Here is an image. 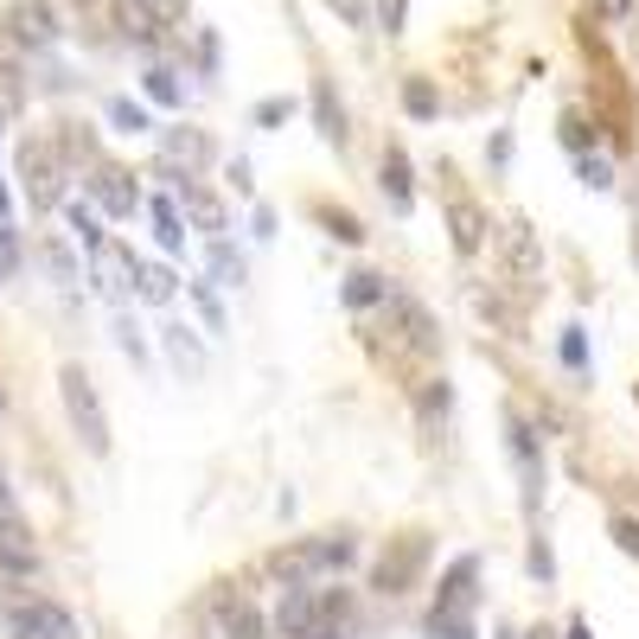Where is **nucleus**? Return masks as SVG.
<instances>
[{
    "label": "nucleus",
    "instance_id": "1",
    "mask_svg": "<svg viewBox=\"0 0 639 639\" xmlns=\"http://www.w3.org/2000/svg\"><path fill=\"white\" fill-rule=\"evenodd\" d=\"M358 563V544L352 537H307V544H288V550H275L269 569L295 589V582H320V575H345V569Z\"/></svg>",
    "mask_w": 639,
    "mask_h": 639
},
{
    "label": "nucleus",
    "instance_id": "2",
    "mask_svg": "<svg viewBox=\"0 0 639 639\" xmlns=\"http://www.w3.org/2000/svg\"><path fill=\"white\" fill-rule=\"evenodd\" d=\"M58 390H65V415H71V429L83 435V448L110 454V415H103V403H96L83 365H65V372H58Z\"/></svg>",
    "mask_w": 639,
    "mask_h": 639
},
{
    "label": "nucleus",
    "instance_id": "3",
    "mask_svg": "<svg viewBox=\"0 0 639 639\" xmlns=\"http://www.w3.org/2000/svg\"><path fill=\"white\" fill-rule=\"evenodd\" d=\"M422 563H429V537L422 530H410V537H397V550H384L377 557V595H410L415 575H422Z\"/></svg>",
    "mask_w": 639,
    "mask_h": 639
},
{
    "label": "nucleus",
    "instance_id": "4",
    "mask_svg": "<svg viewBox=\"0 0 639 639\" xmlns=\"http://www.w3.org/2000/svg\"><path fill=\"white\" fill-rule=\"evenodd\" d=\"M13 639H77V620L58 602H20L13 607Z\"/></svg>",
    "mask_w": 639,
    "mask_h": 639
},
{
    "label": "nucleus",
    "instance_id": "5",
    "mask_svg": "<svg viewBox=\"0 0 639 639\" xmlns=\"http://www.w3.org/2000/svg\"><path fill=\"white\" fill-rule=\"evenodd\" d=\"M390 320H397V333H403V345L410 352H442V333H435V313L415 301V295H390Z\"/></svg>",
    "mask_w": 639,
    "mask_h": 639
},
{
    "label": "nucleus",
    "instance_id": "6",
    "mask_svg": "<svg viewBox=\"0 0 639 639\" xmlns=\"http://www.w3.org/2000/svg\"><path fill=\"white\" fill-rule=\"evenodd\" d=\"M20 173H26V192H33V205H58V153L45 148V141H26L20 153Z\"/></svg>",
    "mask_w": 639,
    "mask_h": 639
},
{
    "label": "nucleus",
    "instance_id": "7",
    "mask_svg": "<svg viewBox=\"0 0 639 639\" xmlns=\"http://www.w3.org/2000/svg\"><path fill=\"white\" fill-rule=\"evenodd\" d=\"M505 269H512V282H525V288L544 275V250H537V230H530L525 218L505 225Z\"/></svg>",
    "mask_w": 639,
    "mask_h": 639
},
{
    "label": "nucleus",
    "instance_id": "8",
    "mask_svg": "<svg viewBox=\"0 0 639 639\" xmlns=\"http://www.w3.org/2000/svg\"><path fill=\"white\" fill-rule=\"evenodd\" d=\"M487 230H492V218L473 205V198H454V205H448V237H454V250H460V256H473V250L487 243Z\"/></svg>",
    "mask_w": 639,
    "mask_h": 639
},
{
    "label": "nucleus",
    "instance_id": "9",
    "mask_svg": "<svg viewBox=\"0 0 639 639\" xmlns=\"http://www.w3.org/2000/svg\"><path fill=\"white\" fill-rule=\"evenodd\" d=\"M473 575H480V563L460 557V563L442 575V589H435V614H467V607H473Z\"/></svg>",
    "mask_w": 639,
    "mask_h": 639
},
{
    "label": "nucleus",
    "instance_id": "10",
    "mask_svg": "<svg viewBox=\"0 0 639 639\" xmlns=\"http://www.w3.org/2000/svg\"><path fill=\"white\" fill-rule=\"evenodd\" d=\"M90 192H96V205H103L110 218H128V212H135V180H128L122 167H96Z\"/></svg>",
    "mask_w": 639,
    "mask_h": 639
},
{
    "label": "nucleus",
    "instance_id": "11",
    "mask_svg": "<svg viewBox=\"0 0 639 639\" xmlns=\"http://www.w3.org/2000/svg\"><path fill=\"white\" fill-rule=\"evenodd\" d=\"M218 620H225V634H230V639H269L263 614L243 602V595H225V602H218Z\"/></svg>",
    "mask_w": 639,
    "mask_h": 639
},
{
    "label": "nucleus",
    "instance_id": "12",
    "mask_svg": "<svg viewBox=\"0 0 639 639\" xmlns=\"http://www.w3.org/2000/svg\"><path fill=\"white\" fill-rule=\"evenodd\" d=\"M160 345H167V358H173V372H180V377H198V372H205V345H198L186 327H167V333H160Z\"/></svg>",
    "mask_w": 639,
    "mask_h": 639
},
{
    "label": "nucleus",
    "instance_id": "13",
    "mask_svg": "<svg viewBox=\"0 0 639 639\" xmlns=\"http://www.w3.org/2000/svg\"><path fill=\"white\" fill-rule=\"evenodd\" d=\"M512 460H518V473H525V492L537 499V487H544V460H537V442H530V429L512 415Z\"/></svg>",
    "mask_w": 639,
    "mask_h": 639
},
{
    "label": "nucleus",
    "instance_id": "14",
    "mask_svg": "<svg viewBox=\"0 0 639 639\" xmlns=\"http://www.w3.org/2000/svg\"><path fill=\"white\" fill-rule=\"evenodd\" d=\"M384 192H390V205H397V212H410V153L403 148H390L384 153Z\"/></svg>",
    "mask_w": 639,
    "mask_h": 639
},
{
    "label": "nucleus",
    "instance_id": "15",
    "mask_svg": "<svg viewBox=\"0 0 639 639\" xmlns=\"http://www.w3.org/2000/svg\"><path fill=\"white\" fill-rule=\"evenodd\" d=\"M345 307H377V301H390V288H384V275H372V269H358V275H345Z\"/></svg>",
    "mask_w": 639,
    "mask_h": 639
},
{
    "label": "nucleus",
    "instance_id": "16",
    "mask_svg": "<svg viewBox=\"0 0 639 639\" xmlns=\"http://www.w3.org/2000/svg\"><path fill=\"white\" fill-rule=\"evenodd\" d=\"M313 115H320V135L327 141H345V110H339L333 83H313Z\"/></svg>",
    "mask_w": 639,
    "mask_h": 639
},
{
    "label": "nucleus",
    "instance_id": "17",
    "mask_svg": "<svg viewBox=\"0 0 639 639\" xmlns=\"http://www.w3.org/2000/svg\"><path fill=\"white\" fill-rule=\"evenodd\" d=\"M403 110H410L415 122H435V115H442V96H435L429 77H410V83H403Z\"/></svg>",
    "mask_w": 639,
    "mask_h": 639
},
{
    "label": "nucleus",
    "instance_id": "18",
    "mask_svg": "<svg viewBox=\"0 0 639 639\" xmlns=\"http://www.w3.org/2000/svg\"><path fill=\"white\" fill-rule=\"evenodd\" d=\"M13 33L26 38V45H45V38L58 33V26H52V7H38V0L33 7H20V13H13Z\"/></svg>",
    "mask_w": 639,
    "mask_h": 639
},
{
    "label": "nucleus",
    "instance_id": "19",
    "mask_svg": "<svg viewBox=\"0 0 639 639\" xmlns=\"http://www.w3.org/2000/svg\"><path fill=\"white\" fill-rule=\"evenodd\" d=\"M186 212H192V225H198V230H212V237H218V230H225V205H218V198H212V192L186 186Z\"/></svg>",
    "mask_w": 639,
    "mask_h": 639
},
{
    "label": "nucleus",
    "instance_id": "20",
    "mask_svg": "<svg viewBox=\"0 0 639 639\" xmlns=\"http://www.w3.org/2000/svg\"><path fill=\"white\" fill-rule=\"evenodd\" d=\"M153 237H160V250H180V243H186V230H180V205H173V198H153Z\"/></svg>",
    "mask_w": 639,
    "mask_h": 639
},
{
    "label": "nucleus",
    "instance_id": "21",
    "mask_svg": "<svg viewBox=\"0 0 639 639\" xmlns=\"http://www.w3.org/2000/svg\"><path fill=\"white\" fill-rule=\"evenodd\" d=\"M115 20H122V33H128V38H141V45H160V13H153V7H122Z\"/></svg>",
    "mask_w": 639,
    "mask_h": 639
},
{
    "label": "nucleus",
    "instance_id": "22",
    "mask_svg": "<svg viewBox=\"0 0 639 639\" xmlns=\"http://www.w3.org/2000/svg\"><path fill=\"white\" fill-rule=\"evenodd\" d=\"M448 403H454L448 377H429V384H422V397H415V410H422V422H429V429H435V422L448 415Z\"/></svg>",
    "mask_w": 639,
    "mask_h": 639
},
{
    "label": "nucleus",
    "instance_id": "23",
    "mask_svg": "<svg viewBox=\"0 0 639 639\" xmlns=\"http://www.w3.org/2000/svg\"><path fill=\"white\" fill-rule=\"evenodd\" d=\"M167 153H173V160H186V167H205V160H212V141H205V135H192V128H173V135H167Z\"/></svg>",
    "mask_w": 639,
    "mask_h": 639
},
{
    "label": "nucleus",
    "instance_id": "24",
    "mask_svg": "<svg viewBox=\"0 0 639 639\" xmlns=\"http://www.w3.org/2000/svg\"><path fill=\"white\" fill-rule=\"evenodd\" d=\"M135 282H141V301H153V307L173 301V288H180V275H173V269H160V263H153V269H135Z\"/></svg>",
    "mask_w": 639,
    "mask_h": 639
},
{
    "label": "nucleus",
    "instance_id": "25",
    "mask_svg": "<svg viewBox=\"0 0 639 639\" xmlns=\"http://www.w3.org/2000/svg\"><path fill=\"white\" fill-rule=\"evenodd\" d=\"M212 275H218V288H237L243 282V256L230 250L225 237H212Z\"/></svg>",
    "mask_w": 639,
    "mask_h": 639
},
{
    "label": "nucleus",
    "instance_id": "26",
    "mask_svg": "<svg viewBox=\"0 0 639 639\" xmlns=\"http://www.w3.org/2000/svg\"><path fill=\"white\" fill-rule=\"evenodd\" d=\"M148 96L160 103V110H180V96H186V90H180V77L167 71V65H153V71H148Z\"/></svg>",
    "mask_w": 639,
    "mask_h": 639
},
{
    "label": "nucleus",
    "instance_id": "27",
    "mask_svg": "<svg viewBox=\"0 0 639 639\" xmlns=\"http://www.w3.org/2000/svg\"><path fill=\"white\" fill-rule=\"evenodd\" d=\"M429 639H473L467 614H429Z\"/></svg>",
    "mask_w": 639,
    "mask_h": 639
},
{
    "label": "nucleus",
    "instance_id": "28",
    "mask_svg": "<svg viewBox=\"0 0 639 639\" xmlns=\"http://www.w3.org/2000/svg\"><path fill=\"white\" fill-rule=\"evenodd\" d=\"M557 352H563V365H569V372H589V339H582V327H569Z\"/></svg>",
    "mask_w": 639,
    "mask_h": 639
},
{
    "label": "nucleus",
    "instance_id": "29",
    "mask_svg": "<svg viewBox=\"0 0 639 639\" xmlns=\"http://www.w3.org/2000/svg\"><path fill=\"white\" fill-rule=\"evenodd\" d=\"M320 218H327V230H333L339 243H365V225H358L352 212H320Z\"/></svg>",
    "mask_w": 639,
    "mask_h": 639
},
{
    "label": "nucleus",
    "instance_id": "30",
    "mask_svg": "<svg viewBox=\"0 0 639 639\" xmlns=\"http://www.w3.org/2000/svg\"><path fill=\"white\" fill-rule=\"evenodd\" d=\"M110 122L122 128V135H141V128H148V110H135V103H110Z\"/></svg>",
    "mask_w": 639,
    "mask_h": 639
},
{
    "label": "nucleus",
    "instance_id": "31",
    "mask_svg": "<svg viewBox=\"0 0 639 639\" xmlns=\"http://www.w3.org/2000/svg\"><path fill=\"white\" fill-rule=\"evenodd\" d=\"M71 225H77V237H83L90 250H103V230H96V212H90V205H71Z\"/></svg>",
    "mask_w": 639,
    "mask_h": 639
},
{
    "label": "nucleus",
    "instance_id": "32",
    "mask_svg": "<svg viewBox=\"0 0 639 639\" xmlns=\"http://www.w3.org/2000/svg\"><path fill=\"white\" fill-rule=\"evenodd\" d=\"M582 186L607 192V186H614V167H607V160H595V153H582Z\"/></svg>",
    "mask_w": 639,
    "mask_h": 639
},
{
    "label": "nucleus",
    "instance_id": "33",
    "mask_svg": "<svg viewBox=\"0 0 639 639\" xmlns=\"http://www.w3.org/2000/svg\"><path fill=\"white\" fill-rule=\"evenodd\" d=\"M192 301H198V313H205V327H212V333H225V307H218L212 288H192Z\"/></svg>",
    "mask_w": 639,
    "mask_h": 639
},
{
    "label": "nucleus",
    "instance_id": "34",
    "mask_svg": "<svg viewBox=\"0 0 639 639\" xmlns=\"http://www.w3.org/2000/svg\"><path fill=\"white\" fill-rule=\"evenodd\" d=\"M614 544H620L627 557H639V518H627V512H620V518H614Z\"/></svg>",
    "mask_w": 639,
    "mask_h": 639
},
{
    "label": "nucleus",
    "instance_id": "35",
    "mask_svg": "<svg viewBox=\"0 0 639 639\" xmlns=\"http://www.w3.org/2000/svg\"><path fill=\"white\" fill-rule=\"evenodd\" d=\"M403 13H410V0H377V20H384V33H403Z\"/></svg>",
    "mask_w": 639,
    "mask_h": 639
},
{
    "label": "nucleus",
    "instance_id": "36",
    "mask_svg": "<svg viewBox=\"0 0 639 639\" xmlns=\"http://www.w3.org/2000/svg\"><path fill=\"white\" fill-rule=\"evenodd\" d=\"M589 135H595V128H589L582 115H563V141L569 148H589Z\"/></svg>",
    "mask_w": 639,
    "mask_h": 639
},
{
    "label": "nucleus",
    "instance_id": "37",
    "mask_svg": "<svg viewBox=\"0 0 639 639\" xmlns=\"http://www.w3.org/2000/svg\"><path fill=\"white\" fill-rule=\"evenodd\" d=\"M45 263H52L58 275H65V282H71V250H65V243H45Z\"/></svg>",
    "mask_w": 639,
    "mask_h": 639
},
{
    "label": "nucleus",
    "instance_id": "38",
    "mask_svg": "<svg viewBox=\"0 0 639 639\" xmlns=\"http://www.w3.org/2000/svg\"><path fill=\"white\" fill-rule=\"evenodd\" d=\"M602 13H607V20H627V13H634V0H602Z\"/></svg>",
    "mask_w": 639,
    "mask_h": 639
},
{
    "label": "nucleus",
    "instance_id": "39",
    "mask_svg": "<svg viewBox=\"0 0 639 639\" xmlns=\"http://www.w3.org/2000/svg\"><path fill=\"white\" fill-rule=\"evenodd\" d=\"M563 639H589V627H582V620H575V627H569V634Z\"/></svg>",
    "mask_w": 639,
    "mask_h": 639
},
{
    "label": "nucleus",
    "instance_id": "40",
    "mask_svg": "<svg viewBox=\"0 0 639 639\" xmlns=\"http://www.w3.org/2000/svg\"><path fill=\"white\" fill-rule=\"evenodd\" d=\"M0 218H7V186H0Z\"/></svg>",
    "mask_w": 639,
    "mask_h": 639
}]
</instances>
